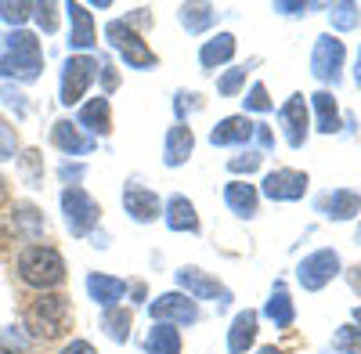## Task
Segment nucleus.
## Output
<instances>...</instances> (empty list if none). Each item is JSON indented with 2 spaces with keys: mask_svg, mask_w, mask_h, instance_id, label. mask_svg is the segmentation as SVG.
<instances>
[{
  "mask_svg": "<svg viewBox=\"0 0 361 354\" xmlns=\"http://www.w3.org/2000/svg\"><path fill=\"white\" fill-rule=\"evenodd\" d=\"M44 69V54H40V40L25 29H11L8 37V54L0 58V76H15L22 83L37 80Z\"/></svg>",
  "mask_w": 361,
  "mask_h": 354,
  "instance_id": "obj_1",
  "label": "nucleus"
},
{
  "mask_svg": "<svg viewBox=\"0 0 361 354\" xmlns=\"http://www.w3.org/2000/svg\"><path fill=\"white\" fill-rule=\"evenodd\" d=\"M18 275L37 289H51L66 279V260L54 246H25L18 257Z\"/></svg>",
  "mask_w": 361,
  "mask_h": 354,
  "instance_id": "obj_2",
  "label": "nucleus"
},
{
  "mask_svg": "<svg viewBox=\"0 0 361 354\" xmlns=\"http://www.w3.org/2000/svg\"><path fill=\"white\" fill-rule=\"evenodd\" d=\"M25 322H29V329H33L37 336H44V340L62 336L69 329V300L58 297V293H47V297H40L33 307H29Z\"/></svg>",
  "mask_w": 361,
  "mask_h": 354,
  "instance_id": "obj_3",
  "label": "nucleus"
},
{
  "mask_svg": "<svg viewBox=\"0 0 361 354\" xmlns=\"http://www.w3.org/2000/svg\"><path fill=\"white\" fill-rule=\"evenodd\" d=\"M105 37H109V44H112L119 54H123V62H127L130 69H152V66H156V51L148 47L127 22H109V25H105Z\"/></svg>",
  "mask_w": 361,
  "mask_h": 354,
  "instance_id": "obj_4",
  "label": "nucleus"
},
{
  "mask_svg": "<svg viewBox=\"0 0 361 354\" xmlns=\"http://www.w3.org/2000/svg\"><path fill=\"white\" fill-rule=\"evenodd\" d=\"M62 214H66V224L73 235H90L98 224V202L90 199L80 185H69L62 192Z\"/></svg>",
  "mask_w": 361,
  "mask_h": 354,
  "instance_id": "obj_5",
  "label": "nucleus"
},
{
  "mask_svg": "<svg viewBox=\"0 0 361 354\" xmlns=\"http://www.w3.org/2000/svg\"><path fill=\"white\" fill-rule=\"evenodd\" d=\"M340 275V257H336V250H318V253H311V257H304L300 260V268H296V279H300V286L304 289H322V286H329Z\"/></svg>",
  "mask_w": 361,
  "mask_h": 354,
  "instance_id": "obj_6",
  "label": "nucleus"
},
{
  "mask_svg": "<svg viewBox=\"0 0 361 354\" xmlns=\"http://www.w3.org/2000/svg\"><path fill=\"white\" fill-rule=\"evenodd\" d=\"M94 76H98V62H94L90 54H76V58H69L66 69H62V102H66V105H76Z\"/></svg>",
  "mask_w": 361,
  "mask_h": 354,
  "instance_id": "obj_7",
  "label": "nucleus"
},
{
  "mask_svg": "<svg viewBox=\"0 0 361 354\" xmlns=\"http://www.w3.org/2000/svg\"><path fill=\"white\" fill-rule=\"evenodd\" d=\"M148 315L156 322H163V326H192L199 318V307L192 304V297H185V293H163L159 300L148 304Z\"/></svg>",
  "mask_w": 361,
  "mask_h": 354,
  "instance_id": "obj_8",
  "label": "nucleus"
},
{
  "mask_svg": "<svg viewBox=\"0 0 361 354\" xmlns=\"http://www.w3.org/2000/svg\"><path fill=\"white\" fill-rule=\"evenodd\" d=\"M340 69H343V44L336 37H318L314 54H311V73L322 83H340Z\"/></svg>",
  "mask_w": 361,
  "mask_h": 354,
  "instance_id": "obj_9",
  "label": "nucleus"
},
{
  "mask_svg": "<svg viewBox=\"0 0 361 354\" xmlns=\"http://www.w3.org/2000/svg\"><path fill=\"white\" fill-rule=\"evenodd\" d=\"M304 192H307V173H300V170H275L264 177V195L275 202L304 199Z\"/></svg>",
  "mask_w": 361,
  "mask_h": 354,
  "instance_id": "obj_10",
  "label": "nucleus"
},
{
  "mask_svg": "<svg viewBox=\"0 0 361 354\" xmlns=\"http://www.w3.org/2000/svg\"><path fill=\"white\" fill-rule=\"evenodd\" d=\"M177 282H180V289H188V297H195V300H217V304L231 300V293L217 279H209L206 271H199V268H180Z\"/></svg>",
  "mask_w": 361,
  "mask_h": 354,
  "instance_id": "obj_11",
  "label": "nucleus"
},
{
  "mask_svg": "<svg viewBox=\"0 0 361 354\" xmlns=\"http://www.w3.org/2000/svg\"><path fill=\"white\" fill-rule=\"evenodd\" d=\"M279 123L286 130V141L293 149L307 141V105H304V94H293L282 109H279Z\"/></svg>",
  "mask_w": 361,
  "mask_h": 354,
  "instance_id": "obj_12",
  "label": "nucleus"
},
{
  "mask_svg": "<svg viewBox=\"0 0 361 354\" xmlns=\"http://www.w3.org/2000/svg\"><path fill=\"white\" fill-rule=\"evenodd\" d=\"M69 11V44L76 51H90L98 40H94V18H90L87 4H66Z\"/></svg>",
  "mask_w": 361,
  "mask_h": 354,
  "instance_id": "obj_13",
  "label": "nucleus"
},
{
  "mask_svg": "<svg viewBox=\"0 0 361 354\" xmlns=\"http://www.w3.org/2000/svg\"><path fill=\"white\" fill-rule=\"evenodd\" d=\"M123 206H127V214L134 221H141V224L159 217V199L148 192V188H141V185H127L123 188Z\"/></svg>",
  "mask_w": 361,
  "mask_h": 354,
  "instance_id": "obj_14",
  "label": "nucleus"
},
{
  "mask_svg": "<svg viewBox=\"0 0 361 354\" xmlns=\"http://www.w3.org/2000/svg\"><path fill=\"white\" fill-rule=\"evenodd\" d=\"M318 210H322L325 217H333V221H350V217L361 214V195L340 188V192H333V195H322V199H318Z\"/></svg>",
  "mask_w": 361,
  "mask_h": 354,
  "instance_id": "obj_15",
  "label": "nucleus"
},
{
  "mask_svg": "<svg viewBox=\"0 0 361 354\" xmlns=\"http://www.w3.org/2000/svg\"><path fill=\"white\" fill-rule=\"evenodd\" d=\"M192 149H195V134H192V127L173 123V127L166 130V149H163L166 166H180V163L192 156Z\"/></svg>",
  "mask_w": 361,
  "mask_h": 354,
  "instance_id": "obj_16",
  "label": "nucleus"
},
{
  "mask_svg": "<svg viewBox=\"0 0 361 354\" xmlns=\"http://www.w3.org/2000/svg\"><path fill=\"white\" fill-rule=\"evenodd\" d=\"M51 138H54V145L62 152H69V156H87L90 149H94V138H87L80 127H73L69 120H58L54 123V130H51Z\"/></svg>",
  "mask_w": 361,
  "mask_h": 354,
  "instance_id": "obj_17",
  "label": "nucleus"
},
{
  "mask_svg": "<svg viewBox=\"0 0 361 354\" xmlns=\"http://www.w3.org/2000/svg\"><path fill=\"white\" fill-rule=\"evenodd\" d=\"M253 127H257V123H250L246 116H228V120H221V123L214 127L209 141H214V145H246V141L253 138Z\"/></svg>",
  "mask_w": 361,
  "mask_h": 354,
  "instance_id": "obj_18",
  "label": "nucleus"
},
{
  "mask_svg": "<svg viewBox=\"0 0 361 354\" xmlns=\"http://www.w3.org/2000/svg\"><path fill=\"white\" fill-rule=\"evenodd\" d=\"M257 340V315L253 311H243V315H235L231 322V333H228V350L231 354H246Z\"/></svg>",
  "mask_w": 361,
  "mask_h": 354,
  "instance_id": "obj_19",
  "label": "nucleus"
},
{
  "mask_svg": "<svg viewBox=\"0 0 361 354\" xmlns=\"http://www.w3.org/2000/svg\"><path fill=\"white\" fill-rule=\"evenodd\" d=\"M87 293H90V300H98L102 307H116V300H123V293H127V282L109 279V275H90Z\"/></svg>",
  "mask_w": 361,
  "mask_h": 354,
  "instance_id": "obj_20",
  "label": "nucleus"
},
{
  "mask_svg": "<svg viewBox=\"0 0 361 354\" xmlns=\"http://www.w3.org/2000/svg\"><path fill=\"white\" fill-rule=\"evenodd\" d=\"M231 54H235V37H231V33H217L214 40L202 44L199 62H202V69H217V66L231 62Z\"/></svg>",
  "mask_w": 361,
  "mask_h": 354,
  "instance_id": "obj_21",
  "label": "nucleus"
},
{
  "mask_svg": "<svg viewBox=\"0 0 361 354\" xmlns=\"http://www.w3.org/2000/svg\"><path fill=\"white\" fill-rule=\"evenodd\" d=\"M109 123H112V112H109V98H94L80 109V123L76 127H87L90 134H109Z\"/></svg>",
  "mask_w": 361,
  "mask_h": 354,
  "instance_id": "obj_22",
  "label": "nucleus"
},
{
  "mask_svg": "<svg viewBox=\"0 0 361 354\" xmlns=\"http://www.w3.org/2000/svg\"><path fill=\"white\" fill-rule=\"evenodd\" d=\"M166 224L173 231H199V217H195V206L185 195H173L166 202Z\"/></svg>",
  "mask_w": 361,
  "mask_h": 354,
  "instance_id": "obj_23",
  "label": "nucleus"
},
{
  "mask_svg": "<svg viewBox=\"0 0 361 354\" xmlns=\"http://www.w3.org/2000/svg\"><path fill=\"white\" fill-rule=\"evenodd\" d=\"M224 202L231 206L238 217H253L257 214V188L246 185V181H231L224 188Z\"/></svg>",
  "mask_w": 361,
  "mask_h": 354,
  "instance_id": "obj_24",
  "label": "nucleus"
},
{
  "mask_svg": "<svg viewBox=\"0 0 361 354\" xmlns=\"http://www.w3.org/2000/svg\"><path fill=\"white\" fill-rule=\"evenodd\" d=\"M264 315L275 322V326H282V329L293 326V300H289V293H286L282 282H275V289H271V300H267Z\"/></svg>",
  "mask_w": 361,
  "mask_h": 354,
  "instance_id": "obj_25",
  "label": "nucleus"
},
{
  "mask_svg": "<svg viewBox=\"0 0 361 354\" xmlns=\"http://www.w3.org/2000/svg\"><path fill=\"white\" fill-rule=\"evenodd\" d=\"M145 350H148V354H180V336H177V329L156 322V329L148 333V340H145Z\"/></svg>",
  "mask_w": 361,
  "mask_h": 354,
  "instance_id": "obj_26",
  "label": "nucleus"
},
{
  "mask_svg": "<svg viewBox=\"0 0 361 354\" xmlns=\"http://www.w3.org/2000/svg\"><path fill=\"white\" fill-rule=\"evenodd\" d=\"M311 102H314V112H318V130H322V134H336V130H340L336 98L329 94V91H318V94H311Z\"/></svg>",
  "mask_w": 361,
  "mask_h": 354,
  "instance_id": "obj_27",
  "label": "nucleus"
},
{
  "mask_svg": "<svg viewBox=\"0 0 361 354\" xmlns=\"http://www.w3.org/2000/svg\"><path fill=\"white\" fill-rule=\"evenodd\" d=\"M177 18H180V25H185L188 33H202V29L214 22V8L209 4H180Z\"/></svg>",
  "mask_w": 361,
  "mask_h": 354,
  "instance_id": "obj_28",
  "label": "nucleus"
},
{
  "mask_svg": "<svg viewBox=\"0 0 361 354\" xmlns=\"http://www.w3.org/2000/svg\"><path fill=\"white\" fill-rule=\"evenodd\" d=\"M102 329L116 340V343H123L130 336V311L127 307H109L105 318H102Z\"/></svg>",
  "mask_w": 361,
  "mask_h": 354,
  "instance_id": "obj_29",
  "label": "nucleus"
},
{
  "mask_svg": "<svg viewBox=\"0 0 361 354\" xmlns=\"http://www.w3.org/2000/svg\"><path fill=\"white\" fill-rule=\"evenodd\" d=\"M329 18H333V29H340V33H350V29H357V22H361V8L350 4V0H343V4H333Z\"/></svg>",
  "mask_w": 361,
  "mask_h": 354,
  "instance_id": "obj_30",
  "label": "nucleus"
},
{
  "mask_svg": "<svg viewBox=\"0 0 361 354\" xmlns=\"http://www.w3.org/2000/svg\"><path fill=\"white\" fill-rule=\"evenodd\" d=\"M15 228L22 235H29V239H37V235L44 231V217L33 210V206H18V210H15Z\"/></svg>",
  "mask_w": 361,
  "mask_h": 354,
  "instance_id": "obj_31",
  "label": "nucleus"
},
{
  "mask_svg": "<svg viewBox=\"0 0 361 354\" xmlns=\"http://www.w3.org/2000/svg\"><path fill=\"white\" fill-rule=\"evenodd\" d=\"M29 15H33V4H25V0H0V18L4 22L22 25Z\"/></svg>",
  "mask_w": 361,
  "mask_h": 354,
  "instance_id": "obj_32",
  "label": "nucleus"
},
{
  "mask_svg": "<svg viewBox=\"0 0 361 354\" xmlns=\"http://www.w3.org/2000/svg\"><path fill=\"white\" fill-rule=\"evenodd\" d=\"M333 347H336L340 354H361V329L343 326V329L333 336Z\"/></svg>",
  "mask_w": 361,
  "mask_h": 354,
  "instance_id": "obj_33",
  "label": "nucleus"
},
{
  "mask_svg": "<svg viewBox=\"0 0 361 354\" xmlns=\"http://www.w3.org/2000/svg\"><path fill=\"white\" fill-rule=\"evenodd\" d=\"M246 109H250V112H271V98H267V87H264V83H253V87H250Z\"/></svg>",
  "mask_w": 361,
  "mask_h": 354,
  "instance_id": "obj_34",
  "label": "nucleus"
},
{
  "mask_svg": "<svg viewBox=\"0 0 361 354\" xmlns=\"http://www.w3.org/2000/svg\"><path fill=\"white\" fill-rule=\"evenodd\" d=\"M0 102H4L15 116H25V94L18 91V87H11V83H4L0 87Z\"/></svg>",
  "mask_w": 361,
  "mask_h": 354,
  "instance_id": "obj_35",
  "label": "nucleus"
},
{
  "mask_svg": "<svg viewBox=\"0 0 361 354\" xmlns=\"http://www.w3.org/2000/svg\"><path fill=\"white\" fill-rule=\"evenodd\" d=\"M243 83H246V69H231V73H224V76H221L217 91H221V94H235Z\"/></svg>",
  "mask_w": 361,
  "mask_h": 354,
  "instance_id": "obj_36",
  "label": "nucleus"
},
{
  "mask_svg": "<svg viewBox=\"0 0 361 354\" xmlns=\"http://www.w3.org/2000/svg\"><path fill=\"white\" fill-rule=\"evenodd\" d=\"M15 156V130L0 120V159H11Z\"/></svg>",
  "mask_w": 361,
  "mask_h": 354,
  "instance_id": "obj_37",
  "label": "nucleus"
},
{
  "mask_svg": "<svg viewBox=\"0 0 361 354\" xmlns=\"http://www.w3.org/2000/svg\"><path fill=\"white\" fill-rule=\"evenodd\" d=\"M33 15L44 33H54V4H33Z\"/></svg>",
  "mask_w": 361,
  "mask_h": 354,
  "instance_id": "obj_38",
  "label": "nucleus"
},
{
  "mask_svg": "<svg viewBox=\"0 0 361 354\" xmlns=\"http://www.w3.org/2000/svg\"><path fill=\"white\" fill-rule=\"evenodd\" d=\"M257 166H260V156L257 152H246V156L231 159V173H253Z\"/></svg>",
  "mask_w": 361,
  "mask_h": 354,
  "instance_id": "obj_39",
  "label": "nucleus"
},
{
  "mask_svg": "<svg viewBox=\"0 0 361 354\" xmlns=\"http://www.w3.org/2000/svg\"><path fill=\"white\" fill-rule=\"evenodd\" d=\"M195 98H199V94H185V91H180V94H177V112H180V116H185V112H195V109H199Z\"/></svg>",
  "mask_w": 361,
  "mask_h": 354,
  "instance_id": "obj_40",
  "label": "nucleus"
},
{
  "mask_svg": "<svg viewBox=\"0 0 361 354\" xmlns=\"http://www.w3.org/2000/svg\"><path fill=\"white\" fill-rule=\"evenodd\" d=\"M253 138H257V145H260V149H271V145H275V134H271L264 123H257V127H253Z\"/></svg>",
  "mask_w": 361,
  "mask_h": 354,
  "instance_id": "obj_41",
  "label": "nucleus"
},
{
  "mask_svg": "<svg viewBox=\"0 0 361 354\" xmlns=\"http://www.w3.org/2000/svg\"><path fill=\"white\" fill-rule=\"evenodd\" d=\"M275 11H282V15H304V11H307V4H296V0H279Z\"/></svg>",
  "mask_w": 361,
  "mask_h": 354,
  "instance_id": "obj_42",
  "label": "nucleus"
},
{
  "mask_svg": "<svg viewBox=\"0 0 361 354\" xmlns=\"http://www.w3.org/2000/svg\"><path fill=\"white\" fill-rule=\"evenodd\" d=\"M0 343H11V347H25L29 340H25V333H18V329H8V333H0Z\"/></svg>",
  "mask_w": 361,
  "mask_h": 354,
  "instance_id": "obj_43",
  "label": "nucleus"
},
{
  "mask_svg": "<svg viewBox=\"0 0 361 354\" xmlns=\"http://www.w3.org/2000/svg\"><path fill=\"white\" fill-rule=\"evenodd\" d=\"M62 354H94V347H90L87 340H73V343H69Z\"/></svg>",
  "mask_w": 361,
  "mask_h": 354,
  "instance_id": "obj_44",
  "label": "nucleus"
},
{
  "mask_svg": "<svg viewBox=\"0 0 361 354\" xmlns=\"http://www.w3.org/2000/svg\"><path fill=\"white\" fill-rule=\"evenodd\" d=\"M80 173H83V166H62V181H73Z\"/></svg>",
  "mask_w": 361,
  "mask_h": 354,
  "instance_id": "obj_45",
  "label": "nucleus"
},
{
  "mask_svg": "<svg viewBox=\"0 0 361 354\" xmlns=\"http://www.w3.org/2000/svg\"><path fill=\"white\" fill-rule=\"evenodd\" d=\"M354 76H357V87H361V51H357V69H354Z\"/></svg>",
  "mask_w": 361,
  "mask_h": 354,
  "instance_id": "obj_46",
  "label": "nucleus"
},
{
  "mask_svg": "<svg viewBox=\"0 0 361 354\" xmlns=\"http://www.w3.org/2000/svg\"><path fill=\"white\" fill-rule=\"evenodd\" d=\"M257 354H282V350H275V347H260Z\"/></svg>",
  "mask_w": 361,
  "mask_h": 354,
  "instance_id": "obj_47",
  "label": "nucleus"
},
{
  "mask_svg": "<svg viewBox=\"0 0 361 354\" xmlns=\"http://www.w3.org/2000/svg\"><path fill=\"white\" fill-rule=\"evenodd\" d=\"M354 322H357V326H361V307H357V311H354Z\"/></svg>",
  "mask_w": 361,
  "mask_h": 354,
  "instance_id": "obj_48",
  "label": "nucleus"
},
{
  "mask_svg": "<svg viewBox=\"0 0 361 354\" xmlns=\"http://www.w3.org/2000/svg\"><path fill=\"white\" fill-rule=\"evenodd\" d=\"M357 243H361V228H357Z\"/></svg>",
  "mask_w": 361,
  "mask_h": 354,
  "instance_id": "obj_49",
  "label": "nucleus"
},
{
  "mask_svg": "<svg viewBox=\"0 0 361 354\" xmlns=\"http://www.w3.org/2000/svg\"><path fill=\"white\" fill-rule=\"evenodd\" d=\"M0 354H15V350H0Z\"/></svg>",
  "mask_w": 361,
  "mask_h": 354,
  "instance_id": "obj_50",
  "label": "nucleus"
}]
</instances>
